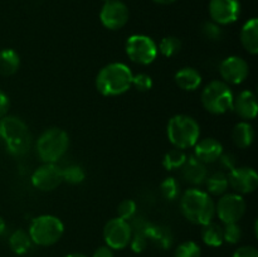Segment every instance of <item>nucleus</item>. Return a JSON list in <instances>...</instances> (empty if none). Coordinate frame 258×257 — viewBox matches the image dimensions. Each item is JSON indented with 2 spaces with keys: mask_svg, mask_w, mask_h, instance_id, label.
<instances>
[{
  "mask_svg": "<svg viewBox=\"0 0 258 257\" xmlns=\"http://www.w3.org/2000/svg\"><path fill=\"white\" fill-rule=\"evenodd\" d=\"M180 209L183 216L194 224H204L213 221L216 216V203L207 191L190 188L180 198Z\"/></svg>",
  "mask_w": 258,
  "mask_h": 257,
  "instance_id": "f03ea898",
  "label": "nucleus"
},
{
  "mask_svg": "<svg viewBox=\"0 0 258 257\" xmlns=\"http://www.w3.org/2000/svg\"><path fill=\"white\" fill-rule=\"evenodd\" d=\"M5 228H7V224H5V221L3 219V217H0V236L5 232Z\"/></svg>",
  "mask_w": 258,
  "mask_h": 257,
  "instance_id": "79ce46f5",
  "label": "nucleus"
},
{
  "mask_svg": "<svg viewBox=\"0 0 258 257\" xmlns=\"http://www.w3.org/2000/svg\"><path fill=\"white\" fill-rule=\"evenodd\" d=\"M202 239L207 246L219 247L223 243V227L216 222H209L204 224L202 229Z\"/></svg>",
  "mask_w": 258,
  "mask_h": 257,
  "instance_id": "b1692460",
  "label": "nucleus"
},
{
  "mask_svg": "<svg viewBox=\"0 0 258 257\" xmlns=\"http://www.w3.org/2000/svg\"><path fill=\"white\" fill-rule=\"evenodd\" d=\"M133 76V72L125 63H108L101 68L96 76V88L106 97L123 95L130 90Z\"/></svg>",
  "mask_w": 258,
  "mask_h": 257,
  "instance_id": "f257e3e1",
  "label": "nucleus"
},
{
  "mask_svg": "<svg viewBox=\"0 0 258 257\" xmlns=\"http://www.w3.org/2000/svg\"><path fill=\"white\" fill-rule=\"evenodd\" d=\"M181 175L191 185H201L208 178L206 164L201 163L196 156H188L185 164L181 166Z\"/></svg>",
  "mask_w": 258,
  "mask_h": 257,
  "instance_id": "a211bd4d",
  "label": "nucleus"
},
{
  "mask_svg": "<svg viewBox=\"0 0 258 257\" xmlns=\"http://www.w3.org/2000/svg\"><path fill=\"white\" fill-rule=\"evenodd\" d=\"M30 239L38 246H52L62 238L64 233L63 222L52 214L38 216L30 222L28 229Z\"/></svg>",
  "mask_w": 258,
  "mask_h": 257,
  "instance_id": "423d86ee",
  "label": "nucleus"
},
{
  "mask_svg": "<svg viewBox=\"0 0 258 257\" xmlns=\"http://www.w3.org/2000/svg\"><path fill=\"white\" fill-rule=\"evenodd\" d=\"M153 2L160 5H168V4H171V3L176 2V0H153Z\"/></svg>",
  "mask_w": 258,
  "mask_h": 257,
  "instance_id": "a19ab883",
  "label": "nucleus"
},
{
  "mask_svg": "<svg viewBox=\"0 0 258 257\" xmlns=\"http://www.w3.org/2000/svg\"><path fill=\"white\" fill-rule=\"evenodd\" d=\"M128 8L121 0H108L103 3L100 12V20L105 28L118 30L128 22Z\"/></svg>",
  "mask_w": 258,
  "mask_h": 257,
  "instance_id": "9b49d317",
  "label": "nucleus"
},
{
  "mask_svg": "<svg viewBox=\"0 0 258 257\" xmlns=\"http://www.w3.org/2000/svg\"><path fill=\"white\" fill-rule=\"evenodd\" d=\"M70 136L63 128L49 127L40 134L35 149L43 163L55 164L68 150Z\"/></svg>",
  "mask_w": 258,
  "mask_h": 257,
  "instance_id": "39448f33",
  "label": "nucleus"
},
{
  "mask_svg": "<svg viewBox=\"0 0 258 257\" xmlns=\"http://www.w3.org/2000/svg\"><path fill=\"white\" fill-rule=\"evenodd\" d=\"M0 136L13 155H24L32 144V135L27 123L17 116H4L0 118Z\"/></svg>",
  "mask_w": 258,
  "mask_h": 257,
  "instance_id": "7ed1b4c3",
  "label": "nucleus"
},
{
  "mask_svg": "<svg viewBox=\"0 0 258 257\" xmlns=\"http://www.w3.org/2000/svg\"><path fill=\"white\" fill-rule=\"evenodd\" d=\"M136 213V203L133 199H123L122 202H120V204L117 206V214L118 218L125 219V221H128V219L133 218Z\"/></svg>",
  "mask_w": 258,
  "mask_h": 257,
  "instance_id": "f704fd0d",
  "label": "nucleus"
},
{
  "mask_svg": "<svg viewBox=\"0 0 258 257\" xmlns=\"http://www.w3.org/2000/svg\"><path fill=\"white\" fill-rule=\"evenodd\" d=\"M233 91L223 81H212L203 88L201 95L202 105L213 115H223L232 110Z\"/></svg>",
  "mask_w": 258,
  "mask_h": 257,
  "instance_id": "0eeeda50",
  "label": "nucleus"
},
{
  "mask_svg": "<svg viewBox=\"0 0 258 257\" xmlns=\"http://www.w3.org/2000/svg\"><path fill=\"white\" fill-rule=\"evenodd\" d=\"M204 183L207 186V193L212 196H223L229 188L228 176L224 171H217L212 175H208Z\"/></svg>",
  "mask_w": 258,
  "mask_h": 257,
  "instance_id": "5701e85b",
  "label": "nucleus"
},
{
  "mask_svg": "<svg viewBox=\"0 0 258 257\" xmlns=\"http://www.w3.org/2000/svg\"><path fill=\"white\" fill-rule=\"evenodd\" d=\"M166 134L171 145L176 149L186 150L198 143L201 136V126L198 121L189 115H175L169 120Z\"/></svg>",
  "mask_w": 258,
  "mask_h": 257,
  "instance_id": "20e7f679",
  "label": "nucleus"
},
{
  "mask_svg": "<svg viewBox=\"0 0 258 257\" xmlns=\"http://www.w3.org/2000/svg\"><path fill=\"white\" fill-rule=\"evenodd\" d=\"M186 158L188 155L185 154V151L181 150V149H171L168 153L164 155L163 159V165L166 170H176V169H181V166L185 164Z\"/></svg>",
  "mask_w": 258,
  "mask_h": 257,
  "instance_id": "a878e982",
  "label": "nucleus"
},
{
  "mask_svg": "<svg viewBox=\"0 0 258 257\" xmlns=\"http://www.w3.org/2000/svg\"><path fill=\"white\" fill-rule=\"evenodd\" d=\"M242 238V228L238 223H227L223 227V241L236 244Z\"/></svg>",
  "mask_w": 258,
  "mask_h": 257,
  "instance_id": "473e14b6",
  "label": "nucleus"
},
{
  "mask_svg": "<svg viewBox=\"0 0 258 257\" xmlns=\"http://www.w3.org/2000/svg\"><path fill=\"white\" fill-rule=\"evenodd\" d=\"M246 201L237 193H226L216 203V216L227 223H238L246 213Z\"/></svg>",
  "mask_w": 258,
  "mask_h": 257,
  "instance_id": "1a4fd4ad",
  "label": "nucleus"
},
{
  "mask_svg": "<svg viewBox=\"0 0 258 257\" xmlns=\"http://www.w3.org/2000/svg\"><path fill=\"white\" fill-rule=\"evenodd\" d=\"M228 184L229 188L234 190V193L249 194L253 193L258 186V175L256 170L248 166H236L228 171Z\"/></svg>",
  "mask_w": 258,
  "mask_h": 257,
  "instance_id": "4468645a",
  "label": "nucleus"
},
{
  "mask_svg": "<svg viewBox=\"0 0 258 257\" xmlns=\"http://www.w3.org/2000/svg\"><path fill=\"white\" fill-rule=\"evenodd\" d=\"M233 257H258V251L253 246H242L236 249Z\"/></svg>",
  "mask_w": 258,
  "mask_h": 257,
  "instance_id": "4c0bfd02",
  "label": "nucleus"
},
{
  "mask_svg": "<svg viewBox=\"0 0 258 257\" xmlns=\"http://www.w3.org/2000/svg\"><path fill=\"white\" fill-rule=\"evenodd\" d=\"M102 2H103V3H106V2H108V0H102Z\"/></svg>",
  "mask_w": 258,
  "mask_h": 257,
  "instance_id": "c03bdc74",
  "label": "nucleus"
},
{
  "mask_svg": "<svg viewBox=\"0 0 258 257\" xmlns=\"http://www.w3.org/2000/svg\"><path fill=\"white\" fill-rule=\"evenodd\" d=\"M193 148L194 156L206 165L218 161L219 156L223 154V145L214 138H206L198 140V143Z\"/></svg>",
  "mask_w": 258,
  "mask_h": 257,
  "instance_id": "f3484780",
  "label": "nucleus"
},
{
  "mask_svg": "<svg viewBox=\"0 0 258 257\" xmlns=\"http://www.w3.org/2000/svg\"><path fill=\"white\" fill-rule=\"evenodd\" d=\"M63 181H67L68 184H80L85 180L86 173L80 165H68L64 169H62Z\"/></svg>",
  "mask_w": 258,
  "mask_h": 257,
  "instance_id": "c756f323",
  "label": "nucleus"
},
{
  "mask_svg": "<svg viewBox=\"0 0 258 257\" xmlns=\"http://www.w3.org/2000/svg\"><path fill=\"white\" fill-rule=\"evenodd\" d=\"M133 237L131 224L118 217L110 219L103 227V239L106 246L112 249H123L128 246Z\"/></svg>",
  "mask_w": 258,
  "mask_h": 257,
  "instance_id": "9d476101",
  "label": "nucleus"
},
{
  "mask_svg": "<svg viewBox=\"0 0 258 257\" xmlns=\"http://www.w3.org/2000/svg\"><path fill=\"white\" fill-rule=\"evenodd\" d=\"M62 169L52 163H43L32 175V184L40 191H52L62 184Z\"/></svg>",
  "mask_w": 258,
  "mask_h": 257,
  "instance_id": "ddd939ff",
  "label": "nucleus"
},
{
  "mask_svg": "<svg viewBox=\"0 0 258 257\" xmlns=\"http://www.w3.org/2000/svg\"><path fill=\"white\" fill-rule=\"evenodd\" d=\"M232 110H233L243 121L256 118L258 112L256 95L249 90L239 92L238 95L234 96Z\"/></svg>",
  "mask_w": 258,
  "mask_h": 257,
  "instance_id": "dca6fc26",
  "label": "nucleus"
},
{
  "mask_svg": "<svg viewBox=\"0 0 258 257\" xmlns=\"http://www.w3.org/2000/svg\"><path fill=\"white\" fill-rule=\"evenodd\" d=\"M202 249L194 241H185L179 244L175 249L174 257H201Z\"/></svg>",
  "mask_w": 258,
  "mask_h": 257,
  "instance_id": "2f4dec72",
  "label": "nucleus"
},
{
  "mask_svg": "<svg viewBox=\"0 0 258 257\" xmlns=\"http://www.w3.org/2000/svg\"><path fill=\"white\" fill-rule=\"evenodd\" d=\"M125 50L134 63L140 66L151 65L158 57V44L145 34H134L126 40Z\"/></svg>",
  "mask_w": 258,
  "mask_h": 257,
  "instance_id": "6e6552de",
  "label": "nucleus"
},
{
  "mask_svg": "<svg viewBox=\"0 0 258 257\" xmlns=\"http://www.w3.org/2000/svg\"><path fill=\"white\" fill-rule=\"evenodd\" d=\"M219 75L227 85H241L249 75V66L238 55H231L223 59L219 65Z\"/></svg>",
  "mask_w": 258,
  "mask_h": 257,
  "instance_id": "f8f14e48",
  "label": "nucleus"
},
{
  "mask_svg": "<svg viewBox=\"0 0 258 257\" xmlns=\"http://www.w3.org/2000/svg\"><path fill=\"white\" fill-rule=\"evenodd\" d=\"M174 80L183 91H196L202 85V75L193 67H183L176 71Z\"/></svg>",
  "mask_w": 258,
  "mask_h": 257,
  "instance_id": "aec40b11",
  "label": "nucleus"
},
{
  "mask_svg": "<svg viewBox=\"0 0 258 257\" xmlns=\"http://www.w3.org/2000/svg\"><path fill=\"white\" fill-rule=\"evenodd\" d=\"M9 107H10L9 97L7 96V93L0 91V118L7 116L8 111H9Z\"/></svg>",
  "mask_w": 258,
  "mask_h": 257,
  "instance_id": "58836bf2",
  "label": "nucleus"
},
{
  "mask_svg": "<svg viewBox=\"0 0 258 257\" xmlns=\"http://www.w3.org/2000/svg\"><path fill=\"white\" fill-rule=\"evenodd\" d=\"M33 242L29 233L24 229H17L9 237V246L12 251L17 254H25L32 247Z\"/></svg>",
  "mask_w": 258,
  "mask_h": 257,
  "instance_id": "393cba45",
  "label": "nucleus"
},
{
  "mask_svg": "<svg viewBox=\"0 0 258 257\" xmlns=\"http://www.w3.org/2000/svg\"><path fill=\"white\" fill-rule=\"evenodd\" d=\"M181 49V40L179 38L173 37H165L160 40L158 45V52L161 53L164 57L170 58L178 54Z\"/></svg>",
  "mask_w": 258,
  "mask_h": 257,
  "instance_id": "cd10ccee",
  "label": "nucleus"
},
{
  "mask_svg": "<svg viewBox=\"0 0 258 257\" xmlns=\"http://www.w3.org/2000/svg\"><path fill=\"white\" fill-rule=\"evenodd\" d=\"M66 257H87V256L83 253H70V254H67Z\"/></svg>",
  "mask_w": 258,
  "mask_h": 257,
  "instance_id": "37998d69",
  "label": "nucleus"
},
{
  "mask_svg": "<svg viewBox=\"0 0 258 257\" xmlns=\"http://www.w3.org/2000/svg\"><path fill=\"white\" fill-rule=\"evenodd\" d=\"M153 78L148 75V73H138V75L133 76V83L131 86L136 88L140 92H148L153 88Z\"/></svg>",
  "mask_w": 258,
  "mask_h": 257,
  "instance_id": "72a5a7b5",
  "label": "nucleus"
},
{
  "mask_svg": "<svg viewBox=\"0 0 258 257\" xmlns=\"http://www.w3.org/2000/svg\"><path fill=\"white\" fill-rule=\"evenodd\" d=\"M160 193L166 201H175L180 193V185L179 181L173 176L165 178L160 184Z\"/></svg>",
  "mask_w": 258,
  "mask_h": 257,
  "instance_id": "c85d7f7f",
  "label": "nucleus"
},
{
  "mask_svg": "<svg viewBox=\"0 0 258 257\" xmlns=\"http://www.w3.org/2000/svg\"><path fill=\"white\" fill-rule=\"evenodd\" d=\"M146 236V238L153 239L154 242L159 244V246L163 247H169L171 242V234L169 232L168 228L161 226H155V227H149L146 228V231L144 232Z\"/></svg>",
  "mask_w": 258,
  "mask_h": 257,
  "instance_id": "bb28decb",
  "label": "nucleus"
},
{
  "mask_svg": "<svg viewBox=\"0 0 258 257\" xmlns=\"http://www.w3.org/2000/svg\"><path fill=\"white\" fill-rule=\"evenodd\" d=\"M232 139L238 148H249L254 140L253 126L248 121H241V122L236 123L233 130H232Z\"/></svg>",
  "mask_w": 258,
  "mask_h": 257,
  "instance_id": "412c9836",
  "label": "nucleus"
},
{
  "mask_svg": "<svg viewBox=\"0 0 258 257\" xmlns=\"http://www.w3.org/2000/svg\"><path fill=\"white\" fill-rule=\"evenodd\" d=\"M208 9L212 22L222 27L232 24L238 19L241 14V3L239 0H211Z\"/></svg>",
  "mask_w": 258,
  "mask_h": 257,
  "instance_id": "2eb2a0df",
  "label": "nucleus"
},
{
  "mask_svg": "<svg viewBox=\"0 0 258 257\" xmlns=\"http://www.w3.org/2000/svg\"><path fill=\"white\" fill-rule=\"evenodd\" d=\"M219 164L223 168V170H228L231 171L232 169L236 168V156L233 154H222L218 159Z\"/></svg>",
  "mask_w": 258,
  "mask_h": 257,
  "instance_id": "e433bc0d",
  "label": "nucleus"
},
{
  "mask_svg": "<svg viewBox=\"0 0 258 257\" xmlns=\"http://www.w3.org/2000/svg\"><path fill=\"white\" fill-rule=\"evenodd\" d=\"M241 44L249 54L258 53V19L252 18L248 22L244 23L239 34Z\"/></svg>",
  "mask_w": 258,
  "mask_h": 257,
  "instance_id": "6ab92c4d",
  "label": "nucleus"
},
{
  "mask_svg": "<svg viewBox=\"0 0 258 257\" xmlns=\"http://www.w3.org/2000/svg\"><path fill=\"white\" fill-rule=\"evenodd\" d=\"M20 67L19 54L14 49H2L0 50V76L9 77L18 72Z\"/></svg>",
  "mask_w": 258,
  "mask_h": 257,
  "instance_id": "4be33fe9",
  "label": "nucleus"
},
{
  "mask_svg": "<svg viewBox=\"0 0 258 257\" xmlns=\"http://www.w3.org/2000/svg\"><path fill=\"white\" fill-rule=\"evenodd\" d=\"M128 244L131 246V249H133L134 252L140 253V252H143L144 249L146 248V246H148V238H146L144 232H138V233L133 234L131 241Z\"/></svg>",
  "mask_w": 258,
  "mask_h": 257,
  "instance_id": "c9c22d12",
  "label": "nucleus"
},
{
  "mask_svg": "<svg viewBox=\"0 0 258 257\" xmlns=\"http://www.w3.org/2000/svg\"><path fill=\"white\" fill-rule=\"evenodd\" d=\"M92 257H113V249L108 246H101L93 252Z\"/></svg>",
  "mask_w": 258,
  "mask_h": 257,
  "instance_id": "ea45409f",
  "label": "nucleus"
},
{
  "mask_svg": "<svg viewBox=\"0 0 258 257\" xmlns=\"http://www.w3.org/2000/svg\"><path fill=\"white\" fill-rule=\"evenodd\" d=\"M202 35L209 42H218L223 38V29L214 22H206L202 25Z\"/></svg>",
  "mask_w": 258,
  "mask_h": 257,
  "instance_id": "7c9ffc66",
  "label": "nucleus"
}]
</instances>
